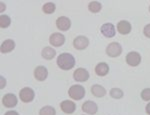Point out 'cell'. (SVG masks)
Masks as SVG:
<instances>
[{
	"mask_svg": "<svg viewBox=\"0 0 150 115\" xmlns=\"http://www.w3.org/2000/svg\"><path fill=\"white\" fill-rule=\"evenodd\" d=\"M57 65L62 70H70L75 65V58L70 53H61L57 57Z\"/></svg>",
	"mask_w": 150,
	"mask_h": 115,
	"instance_id": "1",
	"label": "cell"
},
{
	"mask_svg": "<svg viewBox=\"0 0 150 115\" xmlns=\"http://www.w3.org/2000/svg\"><path fill=\"white\" fill-rule=\"evenodd\" d=\"M68 95L71 99L74 100H81L85 96V88L82 85L75 84L72 85L68 90Z\"/></svg>",
	"mask_w": 150,
	"mask_h": 115,
	"instance_id": "2",
	"label": "cell"
},
{
	"mask_svg": "<svg viewBox=\"0 0 150 115\" xmlns=\"http://www.w3.org/2000/svg\"><path fill=\"white\" fill-rule=\"evenodd\" d=\"M122 53V47L120 45V43L118 42H111L110 44L107 45L106 47V54L109 57H118Z\"/></svg>",
	"mask_w": 150,
	"mask_h": 115,
	"instance_id": "3",
	"label": "cell"
},
{
	"mask_svg": "<svg viewBox=\"0 0 150 115\" xmlns=\"http://www.w3.org/2000/svg\"><path fill=\"white\" fill-rule=\"evenodd\" d=\"M34 96H35L34 91L29 87H24L19 91V98L24 103L32 102L33 99H34Z\"/></svg>",
	"mask_w": 150,
	"mask_h": 115,
	"instance_id": "4",
	"label": "cell"
},
{
	"mask_svg": "<svg viewBox=\"0 0 150 115\" xmlns=\"http://www.w3.org/2000/svg\"><path fill=\"white\" fill-rule=\"evenodd\" d=\"M126 63L131 67L138 66L141 62V55L136 51H130L126 55Z\"/></svg>",
	"mask_w": 150,
	"mask_h": 115,
	"instance_id": "5",
	"label": "cell"
},
{
	"mask_svg": "<svg viewBox=\"0 0 150 115\" xmlns=\"http://www.w3.org/2000/svg\"><path fill=\"white\" fill-rule=\"evenodd\" d=\"M49 43L54 47H60L65 43V36L59 32H54L50 35Z\"/></svg>",
	"mask_w": 150,
	"mask_h": 115,
	"instance_id": "6",
	"label": "cell"
},
{
	"mask_svg": "<svg viewBox=\"0 0 150 115\" xmlns=\"http://www.w3.org/2000/svg\"><path fill=\"white\" fill-rule=\"evenodd\" d=\"M18 102V99L13 93H7L2 97V104L6 107V108H12V107L16 106Z\"/></svg>",
	"mask_w": 150,
	"mask_h": 115,
	"instance_id": "7",
	"label": "cell"
},
{
	"mask_svg": "<svg viewBox=\"0 0 150 115\" xmlns=\"http://www.w3.org/2000/svg\"><path fill=\"white\" fill-rule=\"evenodd\" d=\"M89 45V39L86 36H77L73 40V46L77 50H84L88 47Z\"/></svg>",
	"mask_w": 150,
	"mask_h": 115,
	"instance_id": "8",
	"label": "cell"
},
{
	"mask_svg": "<svg viewBox=\"0 0 150 115\" xmlns=\"http://www.w3.org/2000/svg\"><path fill=\"white\" fill-rule=\"evenodd\" d=\"M73 78L77 82H85L89 78V73L85 68H77L73 73Z\"/></svg>",
	"mask_w": 150,
	"mask_h": 115,
	"instance_id": "9",
	"label": "cell"
},
{
	"mask_svg": "<svg viewBox=\"0 0 150 115\" xmlns=\"http://www.w3.org/2000/svg\"><path fill=\"white\" fill-rule=\"evenodd\" d=\"M98 110V107H97V104L95 102L91 101V100H87L82 104V111L86 114H89V115H93L97 112Z\"/></svg>",
	"mask_w": 150,
	"mask_h": 115,
	"instance_id": "10",
	"label": "cell"
},
{
	"mask_svg": "<svg viewBox=\"0 0 150 115\" xmlns=\"http://www.w3.org/2000/svg\"><path fill=\"white\" fill-rule=\"evenodd\" d=\"M56 26L60 31H67L71 27V21L66 16H60L56 20Z\"/></svg>",
	"mask_w": 150,
	"mask_h": 115,
	"instance_id": "11",
	"label": "cell"
},
{
	"mask_svg": "<svg viewBox=\"0 0 150 115\" xmlns=\"http://www.w3.org/2000/svg\"><path fill=\"white\" fill-rule=\"evenodd\" d=\"M100 31H101V33H102V35H104L106 38L114 37L115 33H116L115 27L112 23H105V24H103L101 26Z\"/></svg>",
	"mask_w": 150,
	"mask_h": 115,
	"instance_id": "12",
	"label": "cell"
},
{
	"mask_svg": "<svg viewBox=\"0 0 150 115\" xmlns=\"http://www.w3.org/2000/svg\"><path fill=\"white\" fill-rule=\"evenodd\" d=\"M60 109L66 114H72L76 110V104L71 100H64L60 103Z\"/></svg>",
	"mask_w": 150,
	"mask_h": 115,
	"instance_id": "13",
	"label": "cell"
},
{
	"mask_svg": "<svg viewBox=\"0 0 150 115\" xmlns=\"http://www.w3.org/2000/svg\"><path fill=\"white\" fill-rule=\"evenodd\" d=\"M132 26L130 24V22H128L127 20H120L117 23V30L120 34L122 35H127L131 32Z\"/></svg>",
	"mask_w": 150,
	"mask_h": 115,
	"instance_id": "14",
	"label": "cell"
},
{
	"mask_svg": "<svg viewBox=\"0 0 150 115\" xmlns=\"http://www.w3.org/2000/svg\"><path fill=\"white\" fill-rule=\"evenodd\" d=\"M34 77L38 81H44L48 77V70L44 66H37L34 69Z\"/></svg>",
	"mask_w": 150,
	"mask_h": 115,
	"instance_id": "15",
	"label": "cell"
},
{
	"mask_svg": "<svg viewBox=\"0 0 150 115\" xmlns=\"http://www.w3.org/2000/svg\"><path fill=\"white\" fill-rule=\"evenodd\" d=\"M15 48V42L12 39H7L5 41L2 42L0 50H1L2 53H9L12 50Z\"/></svg>",
	"mask_w": 150,
	"mask_h": 115,
	"instance_id": "16",
	"label": "cell"
},
{
	"mask_svg": "<svg viewBox=\"0 0 150 115\" xmlns=\"http://www.w3.org/2000/svg\"><path fill=\"white\" fill-rule=\"evenodd\" d=\"M109 72V66L105 62H100L95 67V73L98 76H105Z\"/></svg>",
	"mask_w": 150,
	"mask_h": 115,
	"instance_id": "17",
	"label": "cell"
},
{
	"mask_svg": "<svg viewBox=\"0 0 150 115\" xmlns=\"http://www.w3.org/2000/svg\"><path fill=\"white\" fill-rule=\"evenodd\" d=\"M41 55H42L43 58L46 59V60H51V59H53L55 57V55H56V51H55V49L52 48V47L47 46L42 49Z\"/></svg>",
	"mask_w": 150,
	"mask_h": 115,
	"instance_id": "18",
	"label": "cell"
},
{
	"mask_svg": "<svg viewBox=\"0 0 150 115\" xmlns=\"http://www.w3.org/2000/svg\"><path fill=\"white\" fill-rule=\"evenodd\" d=\"M91 93H92V95H94L95 97L100 98V97H103L104 95L106 94V90L103 86H101L99 84H94L92 85V87H91Z\"/></svg>",
	"mask_w": 150,
	"mask_h": 115,
	"instance_id": "19",
	"label": "cell"
},
{
	"mask_svg": "<svg viewBox=\"0 0 150 115\" xmlns=\"http://www.w3.org/2000/svg\"><path fill=\"white\" fill-rule=\"evenodd\" d=\"M102 9V5H101L100 2L98 1H91L88 4V10L91 13H98L100 12V10Z\"/></svg>",
	"mask_w": 150,
	"mask_h": 115,
	"instance_id": "20",
	"label": "cell"
},
{
	"mask_svg": "<svg viewBox=\"0 0 150 115\" xmlns=\"http://www.w3.org/2000/svg\"><path fill=\"white\" fill-rule=\"evenodd\" d=\"M55 9H56V5L53 2H47L42 6V11L45 14H52L54 13Z\"/></svg>",
	"mask_w": 150,
	"mask_h": 115,
	"instance_id": "21",
	"label": "cell"
},
{
	"mask_svg": "<svg viewBox=\"0 0 150 115\" xmlns=\"http://www.w3.org/2000/svg\"><path fill=\"white\" fill-rule=\"evenodd\" d=\"M39 115H56V110L52 106H44L40 109Z\"/></svg>",
	"mask_w": 150,
	"mask_h": 115,
	"instance_id": "22",
	"label": "cell"
},
{
	"mask_svg": "<svg viewBox=\"0 0 150 115\" xmlns=\"http://www.w3.org/2000/svg\"><path fill=\"white\" fill-rule=\"evenodd\" d=\"M110 97H112L113 99H120L123 97V91L119 88H112L109 91Z\"/></svg>",
	"mask_w": 150,
	"mask_h": 115,
	"instance_id": "23",
	"label": "cell"
},
{
	"mask_svg": "<svg viewBox=\"0 0 150 115\" xmlns=\"http://www.w3.org/2000/svg\"><path fill=\"white\" fill-rule=\"evenodd\" d=\"M10 23H11V19H10V17H9V16L3 15V14H2V15L0 16V27H1V28H7V27H9Z\"/></svg>",
	"mask_w": 150,
	"mask_h": 115,
	"instance_id": "24",
	"label": "cell"
},
{
	"mask_svg": "<svg viewBox=\"0 0 150 115\" xmlns=\"http://www.w3.org/2000/svg\"><path fill=\"white\" fill-rule=\"evenodd\" d=\"M141 98L144 101H150V88H145L141 92Z\"/></svg>",
	"mask_w": 150,
	"mask_h": 115,
	"instance_id": "25",
	"label": "cell"
},
{
	"mask_svg": "<svg viewBox=\"0 0 150 115\" xmlns=\"http://www.w3.org/2000/svg\"><path fill=\"white\" fill-rule=\"evenodd\" d=\"M143 34L147 38H150V24H147L143 29Z\"/></svg>",
	"mask_w": 150,
	"mask_h": 115,
	"instance_id": "26",
	"label": "cell"
},
{
	"mask_svg": "<svg viewBox=\"0 0 150 115\" xmlns=\"http://www.w3.org/2000/svg\"><path fill=\"white\" fill-rule=\"evenodd\" d=\"M0 81H1V84H0V88L1 89H3L4 87H5V85H6V79L3 77V76H1L0 77Z\"/></svg>",
	"mask_w": 150,
	"mask_h": 115,
	"instance_id": "27",
	"label": "cell"
},
{
	"mask_svg": "<svg viewBox=\"0 0 150 115\" xmlns=\"http://www.w3.org/2000/svg\"><path fill=\"white\" fill-rule=\"evenodd\" d=\"M4 115H19L18 112L16 111H13V110H11V111H7Z\"/></svg>",
	"mask_w": 150,
	"mask_h": 115,
	"instance_id": "28",
	"label": "cell"
},
{
	"mask_svg": "<svg viewBox=\"0 0 150 115\" xmlns=\"http://www.w3.org/2000/svg\"><path fill=\"white\" fill-rule=\"evenodd\" d=\"M145 111H146L147 114L150 115V102L146 105V107H145Z\"/></svg>",
	"mask_w": 150,
	"mask_h": 115,
	"instance_id": "29",
	"label": "cell"
},
{
	"mask_svg": "<svg viewBox=\"0 0 150 115\" xmlns=\"http://www.w3.org/2000/svg\"><path fill=\"white\" fill-rule=\"evenodd\" d=\"M0 5H1V9H0V12H3L4 9H5V4L3 3V2H0Z\"/></svg>",
	"mask_w": 150,
	"mask_h": 115,
	"instance_id": "30",
	"label": "cell"
},
{
	"mask_svg": "<svg viewBox=\"0 0 150 115\" xmlns=\"http://www.w3.org/2000/svg\"><path fill=\"white\" fill-rule=\"evenodd\" d=\"M149 11H150V6H149Z\"/></svg>",
	"mask_w": 150,
	"mask_h": 115,
	"instance_id": "31",
	"label": "cell"
}]
</instances>
